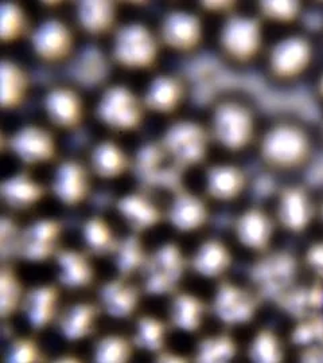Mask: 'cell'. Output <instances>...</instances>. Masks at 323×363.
<instances>
[{
  "mask_svg": "<svg viewBox=\"0 0 323 363\" xmlns=\"http://www.w3.org/2000/svg\"><path fill=\"white\" fill-rule=\"evenodd\" d=\"M159 43L148 27L131 23L117 30L112 58L128 70H147L155 65Z\"/></svg>",
  "mask_w": 323,
  "mask_h": 363,
  "instance_id": "1",
  "label": "cell"
},
{
  "mask_svg": "<svg viewBox=\"0 0 323 363\" xmlns=\"http://www.w3.org/2000/svg\"><path fill=\"white\" fill-rule=\"evenodd\" d=\"M146 106L133 91L115 85L104 91L96 106V116L106 128L115 132L139 130L144 120Z\"/></svg>",
  "mask_w": 323,
  "mask_h": 363,
  "instance_id": "2",
  "label": "cell"
},
{
  "mask_svg": "<svg viewBox=\"0 0 323 363\" xmlns=\"http://www.w3.org/2000/svg\"><path fill=\"white\" fill-rule=\"evenodd\" d=\"M310 155L307 135L295 125L282 124L272 128L261 144V156L276 169H295Z\"/></svg>",
  "mask_w": 323,
  "mask_h": 363,
  "instance_id": "3",
  "label": "cell"
},
{
  "mask_svg": "<svg viewBox=\"0 0 323 363\" xmlns=\"http://www.w3.org/2000/svg\"><path fill=\"white\" fill-rule=\"evenodd\" d=\"M185 267L186 262L180 247L174 244L159 247L147 259L143 268L144 291L153 296L174 292L185 273Z\"/></svg>",
  "mask_w": 323,
  "mask_h": 363,
  "instance_id": "4",
  "label": "cell"
},
{
  "mask_svg": "<svg viewBox=\"0 0 323 363\" xmlns=\"http://www.w3.org/2000/svg\"><path fill=\"white\" fill-rule=\"evenodd\" d=\"M162 147L178 169L197 166L207 157V130L192 121L175 123L165 133Z\"/></svg>",
  "mask_w": 323,
  "mask_h": 363,
  "instance_id": "5",
  "label": "cell"
},
{
  "mask_svg": "<svg viewBox=\"0 0 323 363\" xmlns=\"http://www.w3.org/2000/svg\"><path fill=\"white\" fill-rule=\"evenodd\" d=\"M212 130L214 139L224 148L229 151H241L253 139V116L243 105L224 103L214 111Z\"/></svg>",
  "mask_w": 323,
  "mask_h": 363,
  "instance_id": "6",
  "label": "cell"
},
{
  "mask_svg": "<svg viewBox=\"0 0 323 363\" xmlns=\"http://www.w3.org/2000/svg\"><path fill=\"white\" fill-rule=\"evenodd\" d=\"M62 234V225L55 220H35L21 232L18 256L28 262H45L55 257L58 242Z\"/></svg>",
  "mask_w": 323,
  "mask_h": 363,
  "instance_id": "7",
  "label": "cell"
},
{
  "mask_svg": "<svg viewBox=\"0 0 323 363\" xmlns=\"http://www.w3.org/2000/svg\"><path fill=\"white\" fill-rule=\"evenodd\" d=\"M221 46L234 61H251L261 48L260 22L253 18L233 16L222 28Z\"/></svg>",
  "mask_w": 323,
  "mask_h": 363,
  "instance_id": "8",
  "label": "cell"
},
{
  "mask_svg": "<svg viewBox=\"0 0 323 363\" xmlns=\"http://www.w3.org/2000/svg\"><path fill=\"white\" fill-rule=\"evenodd\" d=\"M9 150L27 166L52 162L57 155V144L50 130L38 125H26L7 139Z\"/></svg>",
  "mask_w": 323,
  "mask_h": 363,
  "instance_id": "9",
  "label": "cell"
},
{
  "mask_svg": "<svg viewBox=\"0 0 323 363\" xmlns=\"http://www.w3.org/2000/svg\"><path fill=\"white\" fill-rule=\"evenodd\" d=\"M297 259L287 253H273L252 269V279L260 291L271 298H279L290 288L297 274Z\"/></svg>",
  "mask_w": 323,
  "mask_h": 363,
  "instance_id": "10",
  "label": "cell"
},
{
  "mask_svg": "<svg viewBox=\"0 0 323 363\" xmlns=\"http://www.w3.org/2000/svg\"><path fill=\"white\" fill-rule=\"evenodd\" d=\"M31 48L39 60L46 64L62 62L73 52V33L58 19L45 21L31 33Z\"/></svg>",
  "mask_w": 323,
  "mask_h": 363,
  "instance_id": "11",
  "label": "cell"
},
{
  "mask_svg": "<svg viewBox=\"0 0 323 363\" xmlns=\"http://www.w3.org/2000/svg\"><path fill=\"white\" fill-rule=\"evenodd\" d=\"M256 310V298L246 289L231 283L221 284L214 296L213 311L225 325H246L253 319Z\"/></svg>",
  "mask_w": 323,
  "mask_h": 363,
  "instance_id": "12",
  "label": "cell"
},
{
  "mask_svg": "<svg viewBox=\"0 0 323 363\" xmlns=\"http://www.w3.org/2000/svg\"><path fill=\"white\" fill-rule=\"evenodd\" d=\"M91 181L87 169L75 160L62 162L53 175L52 193L65 206H78L89 195Z\"/></svg>",
  "mask_w": 323,
  "mask_h": 363,
  "instance_id": "13",
  "label": "cell"
},
{
  "mask_svg": "<svg viewBox=\"0 0 323 363\" xmlns=\"http://www.w3.org/2000/svg\"><path fill=\"white\" fill-rule=\"evenodd\" d=\"M202 39V26L193 13L174 11L168 13L160 25V40L175 52H189Z\"/></svg>",
  "mask_w": 323,
  "mask_h": 363,
  "instance_id": "14",
  "label": "cell"
},
{
  "mask_svg": "<svg viewBox=\"0 0 323 363\" xmlns=\"http://www.w3.org/2000/svg\"><path fill=\"white\" fill-rule=\"evenodd\" d=\"M310 43L300 37L280 40L271 52L270 66L273 76L290 79L300 76L310 65Z\"/></svg>",
  "mask_w": 323,
  "mask_h": 363,
  "instance_id": "15",
  "label": "cell"
},
{
  "mask_svg": "<svg viewBox=\"0 0 323 363\" xmlns=\"http://www.w3.org/2000/svg\"><path fill=\"white\" fill-rule=\"evenodd\" d=\"M46 116L55 128L76 130L84 121V104L78 93L70 88H54L45 97Z\"/></svg>",
  "mask_w": 323,
  "mask_h": 363,
  "instance_id": "16",
  "label": "cell"
},
{
  "mask_svg": "<svg viewBox=\"0 0 323 363\" xmlns=\"http://www.w3.org/2000/svg\"><path fill=\"white\" fill-rule=\"evenodd\" d=\"M100 308L114 319H128L138 311L141 291L128 279L116 277L100 288Z\"/></svg>",
  "mask_w": 323,
  "mask_h": 363,
  "instance_id": "17",
  "label": "cell"
},
{
  "mask_svg": "<svg viewBox=\"0 0 323 363\" xmlns=\"http://www.w3.org/2000/svg\"><path fill=\"white\" fill-rule=\"evenodd\" d=\"M60 291L53 284H45L31 288L22 304V311L31 330L39 333L46 330L57 319Z\"/></svg>",
  "mask_w": 323,
  "mask_h": 363,
  "instance_id": "18",
  "label": "cell"
},
{
  "mask_svg": "<svg viewBox=\"0 0 323 363\" xmlns=\"http://www.w3.org/2000/svg\"><path fill=\"white\" fill-rule=\"evenodd\" d=\"M46 189L35 181L28 172H19L4 179L0 184L1 201L16 211H23L37 206L45 198Z\"/></svg>",
  "mask_w": 323,
  "mask_h": 363,
  "instance_id": "19",
  "label": "cell"
},
{
  "mask_svg": "<svg viewBox=\"0 0 323 363\" xmlns=\"http://www.w3.org/2000/svg\"><path fill=\"white\" fill-rule=\"evenodd\" d=\"M121 218L135 234L143 233L158 226L163 220L162 210L144 194L132 193L120 198L116 203Z\"/></svg>",
  "mask_w": 323,
  "mask_h": 363,
  "instance_id": "20",
  "label": "cell"
},
{
  "mask_svg": "<svg viewBox=\"0 0 323 363\" xmlns=\"http://www.w3.org/2000/svg\"><path fill=\"white\" fill-rule=\"evenodd\" d=\"M55 261L61 286L69 291H80L93 284L96 272L88 255L73 249H62L55 255Z\"/></svg>",
  "mask_w": 323,
  "mask_h": 363,
  "instance_id": "21",
  "label": "cell"
},
{
  "mask_svg": "<svg viewBox=\"0 0 323 363\" xmlns=\"http://www.w3.org/2000/svg\"><path fill=\"white\" fill-rule=\"evenodd\" d=\"M100 307L93 303L80 301L69 306L58 318V330L67 342H80L93 334Z\"/></svg>",
  "mask_w": 323,
  "mask_h": 363,
  "instance_id": "22",
  "label": "cell"
},
{
  "mask_svg": "<svg viewBox=\"0 0 323 363\" xmlns=\"http://www.w3.org/2000/svg\"><path fill=\"white\" fill-rule=\"evenodd\" d=\"M170 223L180 232L189 233L198 230L207 223L209 213L207 205L198 196L187 191H180L168 211Z\"/></svg>",
  "mask_w": 323,
  "mask_h": 363,
  "instance_id": "23",
  "label": "cell"
},
{
  "mask_svg": "<svg viewBox=\"0 0 323 363\" xmlns=\"http://www.w3.org/2000/svg\"><path fill=\"white\" fill-rule=\"evenodd\" d=\"M69 74L78 86H100L109 74L108 60L102 50L96 48H85L75 57L69 67Z\"/></svg>",
  "mask_w": 323,
  "mask_h": 363,
  "instance_id": "24",
  "label": "cell"
},
{
  "mask_svg": "<svg viewBox=\"0 0 323 363\" xmlns=\"http://www.w3.org/2000/svg\"><path fill=\"white\" fill-rule=\"evenodd\" d=\"M183 96L185 88L178 78L159 76L150 82V86L143 99V104L148 111L168 115L178 109Z\"/></svg>",
  "mask_w": 323,
  "mask_h": 363,
  "instance_id": "25",
  "label": "cell"
},
{
  "mask_svg": "<svg viewBox=\"0 0 323 363\" xmlns=\"http://www.w3.org/2000/svg\"><path fill=\"white\" fill-rule=\"evenodd\" d=\"M278 217L285 229L291 232H303L312 218L310 199L305 190L291 187L285 190L278 208Z\"/></svg>",
  "mask_w": 323,
  "mask_h": 363,
  "instance_id": "26",
  "label": "cell"
},
{
  "mask_svg": "<svg viewBox=\"0 0 323 363\" xmlns=\"http://www.w3.org/2000/svg\"><path fill=\"white\" fill-rule=\"evenodd\" d=\"M236 234L239 241L248 249L265 250L271 242V220L261 210H248L236 222Z\"/></svg>",
  "mask_w": 323,
  "mask_h": 363,
  "instance_id": "27",
  "label": "cell"
},
{
  "mask_svg": "<svg viewBox=\"0 0 323 363\" xmlns=\"http://www.w3.org/2000/svg\"><path fill=\"white\" fill-rule=\"evenodd\" d=\"M91 166L94 175L102 179H117L126 175L131 169V160L127 154L114 142L97 144L91 155Z\"/></svg>",
  "mask_w": 323,
  "mask_h": 363,
  "instance_id": "28",
  "label": "cell"
},
{
  "mask_svg": "<svg viewBox=\"0 0 323 363\" xmlns=\"http://www.w3.org/2000/svg\"><path fill=\"white\" fill-rule=\"evenodd\" d=\"M116 19L114 1L85 0L77 4V21L80 27L91 35H103L112 30Z\"/></svg>",
  "mask_w": 323,
  "mask_h": 363,
  "instance_id": "29",
  "label": "cell"
},
{
  "mask_svg": "<svg viewBox=\"0 0 323 363\" xmlns=\"http://www.w3.org/2000/svg\"><path fill=\"white\" fill-rule=\"evenodd\" d=\"M205 313L207 306L201 298L189 294H178L170 306V323L182 333L192 334L201 328Z\"/></svg>",
  "mask_w": 323,
  "mask_h": 363,
  "instance_id": "30",
  "label": "cell"
},
{
  "mask_svg": "<svg viewBox=\"0 0 323 363\" xmlns=\"http://www.w3.org/2000/svg\"><path fill=\"white\" fill-rule=\"evenodd\" d=\"M232 256L229 249L220 241L210 240L204 242L192 259V268L207 279H217L231 267Z\"/></svg>",
  "mask_w": 323,
  "mask_h": 363,
  "instance_id": "31",
  "label": "cell"
},
{
  "mask_svg": "<svg viewBox=\"0 0 323 363\" xmlns=\"http://www.w3.org/2000/svg\"><path fill=\"white\" fill-rule=\"evenodd\" d=\"M1 91L0 103L4 111H13L19 105L23 104L26 99L30 81L26 72L13 61H1Z\"/></svg>",
  "mask_w": 323,
  "mask_h": 363,
  "instance_id": "32",
  "label": "cell"
},
{
  "mask_svg": "<svg viewBox=\"0 0 323 363\" xmlns=\"http://www.w3.org/2000/svg\"><path fill=\"white\" fill-rule=\"evenodd\" d=\"M246 187V177L241 169L233 166H217L207 174V193L217 201H232Z\"/></svg>",
  "mask_w": 323,
  "mask_h": 363,
  "instance_id": "33",
  "label": "cell"
},
{
  "mask_svg": "<svg viewBox=\"0 0 323 363\" xmlns=\"http://www.w3.org/2000/svg\"><path fill=\"white\" fill-rule=\"evenodd\" d=\"M82 240L88 253L97 257L114 255L119 245L109 223L100 217H92L84 223Z\"/></svg>",
  "mask_w": 323,
  "mask_h": 363,
  "instance_id": "34",
  "label": "cell"
},
{
  "mask_svg": "<svg viewBox=\"0 0 323 363\" xmlns=\"http://www.w3.org/2000/svg\"><path fill=\"white\" fill-rule=\"evenodd\" d=\"M168 325L155 316L144 315L136 322L133 345L139 350L160 354L166 346Z\"/></svg>",
  "mask_w": 323,
  "mask_h": 363,
  "instance_id": "35",
  "label": "cell"
},
{
  "mask_svg": "<svg viewBox=\"0 0 323 363\" xmlns=\"http://www.w3.org/2000/svg\"><path fill=\"white\" fill-rule=\"evenodd\" d=\"M115 265L120 277L128 279L133 273L142 271L147 261V256L143 249L142 240L138 234L128 235L119 241L115 250Z\"/></svg>",
  "mask_w": 323,
  "mask_h": 363,
  "instance_id": "36",
  "label": "cell"
},
{
  "mask_svg": "<svg viewBox=\"0 0 323 363\" xmlns=\"http://www.w3.org/2000/svg\"><path fill=\"white\" fill-rule=\"evenodd\" d=\"M25 295L18 274L11 267H3L0 272V316L4 322L22 310Z\"/></svg>",
  "mask_w": 323,
  "mask_h": 363,
  "instance_id": "37",
  "label": "cell"
},
{
  "mask_svg": "<svg viewBox=\"0 0 323 363\" xmlns=\"http://www.w3.org/2000/svg\"><path fill=\"white\" fill-rule=\"evenodd\" d=\"M133 342L128 337L109 334L100 337L93 347V361L100 363L128 362L133 354Z\"/></svg>",
  "mask_w": 323,
  "mask_h": 363,
  "instance_id": "38",
  "label": "cell"
},
{
  "mask_svg": "<svg viewBox=\"0 0 323 363\" xmlns=\"http://www.w3.org/2000/svg\"><path fill=\"white\" fill-rule=\"evenodd\" d=\"M28 30L25 10L15 1H3L0 6V39L3 43H13Z\"/></svg>",
  "mask_w": 323,
  "mask_h": 363,
  "instance_id": "39",
  "label": "cell"
},
{
  "mask_svg": "<svg viewBox=\"0 0 323 363\" xmlns=\"http://www.w3.org/2000/svg\"><path fill=\"white\" fill-rule=\"evenodd\" d=\"M237 352V345L229 335L204 339L197 350L198 362H229Z\"/></svg>",
  "mask_w": 323,
  "mask_h": 363,
  "instance_id": "40",
  "label": "cell"
},
{
  "mask_svg": "<svg viewBox=\"0 0 323 363\" xmlns=\"http://www.w3.org/2000/svg\"><path fill=\"white\" fill-rule=\"evenodd\" d=\"M249 355L253 362L276 363L283 361V350L279 337L270 330L260 331L252 340Z\"/></svg>",
  "mask_w": 323,
  "mask_h": 363,
  "instance_id": "41",
  "label": "cell"
},
{
  "mask_svg": "<svg viewBox=\"0 0 323 363\" xmlns=\"http://www.w3.org/2000/svg\"><path fill=\"white\" fill-rule=\"evenodd\" d=\"M165 156L166 152L162 144H146L139 150L135 157V169L144 183L148 184L155 177L156 172L160 169Z\"/></svg>",
  "mask_w": 323,
  "mask_h": 363,
  "instance_id": "42",
  "label": "cell"
},
{
  "mask_svg": "<svg viewBox=\"0 0 323 363\" xmlns=\"http://www.w3.org/2000/svg\"><path fill=\"white\" fill-rule=\"evenodd\" d=\"M7 362L34 363L43 361L38 343L33 337H18L11 342L7 351Z\"/></svg>",
  "mask_w": 323,
  "mask_h": 363,
  "instance_id": "43",
  "label": "cell"
},
{
  "mask_svg": "<svg viewBox=\"0 0 323 363\" xmlns=\"http://www.w3.org/2000/svg\"><path fill=\"white\" fill-rule=\"evenodd\" d=\"M261 13L273 22H292L299 13L297 1H261Z\"/></svg>",
  "mask_w": 323,
  "mask_h": 363,
  "instance_id": "44",
  "label": "cell"
},
{
  "mask_svg": "<svg viewBox=\"0 0 323 363\" xmlns=\"http://www.w3.org/2000/svg\"><path fill=\"white\" fill-rule=\"evenodd\" d=\"M317 339H323V319L321 318H311L300 322L292 334V340L300 346H307Z\"/></svg>",
  "mask_w": 323,
  "mask_h": 363,
  "instance_id": "45",
  "label": "cell"
},
{
  "mask_svg": "<svg viewBox=\"0 0 323 363\" xmlns=\"http://www.w3.org/2000/svg\"><path fill=\"white\" fill-rule=\"evenodd\" d=\"M21 233L13 223V220L3 217L0 223V245H1V255L4 256L7 249H13V253H18V244H19Z\"/></svg>",
  "mask_w": 323,
  "mask_h": 363,
  "instance_id": "46",
  "label": "cell"
},
{
  "mask_svg": "<svg viewBox=\"0 0 323 363\" xmlns=\"http://www.w3.org/2000/svg\"><path fill=\"white\" fill-rule=\"evenodd\" d=\"M307 262L311 269L323 276V244L311 247L307 255Z\"/></svg>",
  "mask_w": 323,
  "mask_h": 363,
  "instance_id": "47",
  "label": "cell"
},
{
  "mask_svg": "<svg viewBox=\"0 0 323 363\" xmlns=\"http://www.w3.org/2000/svg\"><path fill=\"white\" fill-rule=\"evenodd\" d=\"M204 6H205V7H210V10H213V9H220V7H222L224 10H229L231 7L234 6V3H233V1H207V3H204Z\"/></svg>",
  "mask_w": 323,
  "mask_h": 363,
  "instance_id": "48",
  "label": "cell"
},
{
  "mask_svg": "<svg viewBox=\"0 0 323 363\" xmlns=\"http://www.w3.org/2000/svg\"><path fill=\"white\" fill-rule=\"evenodd\" d=\"M321 93H322V94H323V78H322V81H321Z\"/></svg>",
  "mask_w": 323,
  "mask_h": 363,
  "instance_id": "49",
  "label": "cell"
},
{
  "mask_svg": "<svg viewBox=\"0 0 323 363\" xmlns=\"http://www.w3.org/2000/svg\"><path fill=\"white\" fill-rule=\"evenodd\" d=\"M322 211H323V210H322Z\"/></svg>",
  "mask_w": 323,
  "mask_h": 363,
  "instance_id": "50",
  "label": "cell"
}]
</instances>
